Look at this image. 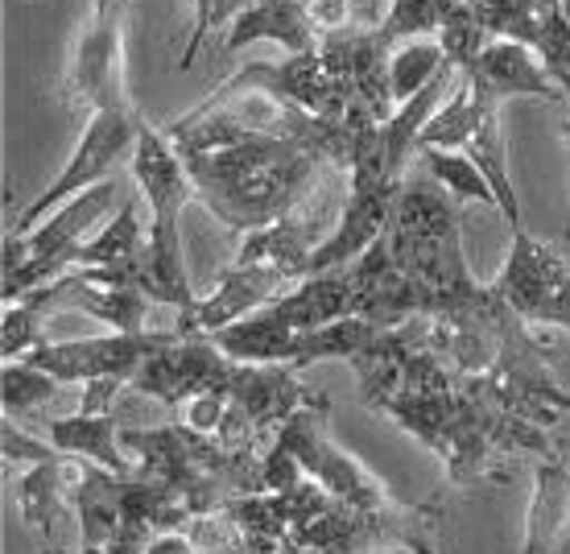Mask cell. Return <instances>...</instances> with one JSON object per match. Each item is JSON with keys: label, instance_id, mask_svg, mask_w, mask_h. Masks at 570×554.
Masks as SVG:
<instances>
[{"label": "cell", "instance_id": "obj_1", "mask_svg": "<svg viewBox=\"0 0 570 554\" xmlns=\"http://www.w3.org/2000/svg\"><path fill=\"white\" fill-rule=\"evenodd\" d=\"M183 162L195 200L240 236L302 212L323 195L331 174H340L314 149L269 133H244L207 154H183Z\"/></svg>", "mask_w": 570, "mask_h": 554}, {"label": "cell", "instance_id": "obj_2", "mask_svg": "<svg viewBox=\"0 0 570 554\" xmlns=\"http://www.w3.org/2000/svg\"><path fill=\"white\" fill-rule=\"evenodd\" d=\"M381 414H389L405 435H414L422 447L439 455L446 480L455 488H471L497 476L500 459L509 455H533V459L558 455L546 427L475 398L463 385L446 393H405L389 401Z\"/></svg>", "mask_w": 570, "mask_h": 554}, {"label": "cell", "instance_id": "obj_3", "mask_svg": "<svg viewBox=\"0 0 570 554\" xmlns=\"http://www.w3.org/2000/svg\"><path fill=\"white\" fill-rule=\"evenodd\" d=\"M459 203L434 178H405L389 215V249L397 265L414 278L430 299L426 314L459 311L484 294V285L468 265L463 236H459Z\"/></svg>", "mask_w": 570, "mask_h": 554}, {"label": "cell", "instance_id": "obj_4", "mask_svg": "<svg viewBox=\"0 0 570 554\" xmlns=\"http://www.w3.org/2000/svg\"><path fill=\"white\" fill-rule=\"evenodd\" d=\"M141 125L145 116L132 108V113H91L87 116L83 133H79V145H75L71 162L58 171V178L46 186L38 200L29 203L26 212L17 215L13 232H29V227H38L46 215H55L58 207L75 195H83L91 186H100L112 178L116 166H125L132 162V149H137V137H141Z\"/></svg>", "mask_w": 570, "mask_h": 554}, {"label": "cell", "instance_id": "obj_5", "mask_svg": "<svg viewBox=\"0 0 570 554\" xmlns=\"http://www.w3.org/2000/svg\"><path fill=\"white\" fill-rule=\"evenodd\" d=\"M492 285L525 323L570 331V241H538L517 227L509 261Z\"/></svg>", "mask_w": 570, "mask_h": 554}, {"label": "cell", "instance_id": "obj_6", "mask_svg": "<svg viewBox=\"0 0 570 554\" xmlns=\"http://www.w3.org/2000/svg\"><path fill=\"white\" fill-rule=\"evenodd\" d=\"M327 410L331 406H306V410H298L294 418H285L273 443L289 447L294 459L302 464V472H306L311 480L323 484L331 497H340L343 505H356V509H389L397 497H393L385 484L376 480L347 447H340V443L331 439Z\"/></svg>", "mask_w": 570, "mask_h": 554}, {"label": "cell", "instance_id": "obj_7", "mask_svg": "<svg viewBox=\"0 0 570 554\" xmlns=\"http://www.w3.org/2000/svg\"><path fill=\"white\" fill-rule=\"evenodd\" d=\"M67 104L91 113H132L129 71H125V0L108 9H91V21L79 33V42L67 62Z\"/></svg>", "mask_w": 570, "mask_h": 554}, {"label": "cell", "instance_id": "obj_8", "mask_svg": "<svg viewBox=\"0 0 570 554\" xmlns=\"http://www.w3.org/2000/svg\"><path fill=\"white\" fill-rule=\"evenodd\" d=\"M236 91H269L302 113L331 116V120H340L352 108V84L331 71L318 50L289 55L285 62H248L228 75L212 96H236Z\"/></svg>", "mask_w": 570, "mask_h": 554}, {"label": "cell", "instance_id": "obj_9", "mask_svg": "<svg viewBox=\"0 0 570 554\" xmlns=\"http://www.w3.org/2000/svg\"><path fill=\"white\" fill-rule=\"evenodd\" d=\"M232 372H236V360L219 352L212 336H183L174 328L170 340L137 369L129 389L161 401V406H186L207 389H228Z\"/></svg>", "mask_w": 570, "mask_h": 554}, {"label": "cell", "instance_id": "obj_10", "mask_svg": "<svg viewBox=\"0 0 570 554\" xmlns=\"http://www.w3.org/2000/svg\"><path fill=\"white\" fill-rule=\"evenodd\" d=\"M170 340V331H137V336H100V340H42L26 356L33 369L50 372L58 385H87L96 377H137L145 360Z\"/></svg>", "mask_w": 570, "mask_h": 554}, {"label": "cell", "instance_id": "obj_11", "mask_svg": "<svg viewBox=\"0 0 570 554\" xmlns=\"http://www.w3.org/2000/svg\"><path fill=\"white\" fill-rule=\"evenodd\" d=\"M347 203H343V215L335 232L327 241H318V249L311 253V273H327L352 265L360 253H368L372 244L385 236L389 215H393V200H397V186L385 174L376 171H352L347 174Z\"/></svg>", "mask_w": 570, "mask_h": 554}, {"label": "cell", "instance_id": "obj_12", "mask_svg": "<svg viewBox=\"0 0 570 554\" xmlns=\"http://www.w3.org/2000/svg\"><path fill=\"white\" fill-rule=\"evenodd\" d=\"M347 270H352V314L376 331H393L414 314L430 311L426 290L397 265L389 236H381L368 253H360Z\"/></svg>", "mask_w": 570, "mask_h": 554}, {"label": "cell", "instance_id": "obj_13", "mask_svg": "<svg viewBox=\"0 0 570 554\" xmlns=\"http://www.w3.org/2000/svg\"><path fill=\"white\" fill-rule=\"evenodd\" d=\"M228 393L253 418L265 447H273L285 418H294L306 406H327V398L314 393L311 385H302L298 369L289 365H236Z\"/></svg>", "mask_w": 570, "mask_h": 554}, {"label": "cell", "instance_id": "obj_14", "mask_svg": "<svg viewBox=\"0 0 570 554\" xmlns=\"http://www.w3.org/2000/svg\"><path fill=\"white\" fill-rule=\"evenodd\" d=\"M129 171L137 178V186H141L145 207H149V224H178L183 207L195 200V183L186 174L183 154L166 137V128H154L145 120Z\"/></svg>", "mask_w": 570, "mask_h": 554}, {"label": "cell", "instance_id": "obj_15", "mask_svg": "<svg viewBox=\"0 0 570 554\" xmlns=\"http://www.w3.org/2000/svg\"><path fill=\"white\" fill-rule=\"evenodd\" d=\"M471 84L492 91L500 104L517 100V96H533V100H567V91L554 84V75L546 71V62L525 42H509V38H492L484 55L475 62V71L463 75Z\"/></svg>", "mask_w": 570, "mask_h": 554}, {"label": "cell", "instance_id": "obj_16", "mask_svg": "<svg viewBox=\"0 0 570 554\" xmlns=\"http://www.w3.org/2000/svg\"><path fill=\"white\" fill-rule=\"evenodd\" d=\"M253 42H277L285 46V55L318 50V38H314L311 17H306V0H244L219 50L236 55Z\"/></svg>", "mask_w": 570, "mask_h": 554}, {"label": "cell", "instance_id": "obj_17", "mask_svg": "<svg viewBox=\"0 0 570 554\" xmlns=\"http://www.w3.org/2000/svg\"><path fill=\"white\" fill-rule=\"evenodd\" d=\"M570 542V464L562 455L538 459L525 509L521 554H558Z\"/></svg>", "mask_w": 570, "mask_h": 554}, {"label": "cell", "instance_id": "obj_18", "mask_svg": "<svg viewBox=\"0 0 570 554\" xmlns=\"http://www.w3.org/2000/svg\"><path fill=\"white\" fill-rule=\"evenodd\" d=\"M471 91H475V133H471V142L463 154L484 171L488 186L497 191V207L504 212L509 227L517 232V227H525V224H521V203H517L513 178H509V145H504V120H500V108H504V104H500L492 91H484L480 84H471Z\"/></svg>", "mask_w": 570, "mask_h": 554}, {"label": "cell", "instance_id": "obj_19", "mask_svg": "<svg viewBox=\"0 0 570 554\" xmlns=\"http://www.w3.org/2000/svg\"><path fill=\"white\" fill-rule=\"evenodd\" d=\"M50 443H55V451L62 455H79L87 464H96V468L112 472V476H137V459L125 451V443H120V430H116L112 414H83L75 410L67 418H50Z\"/></svg>", "mask_w": 570, "mask_h": 554}, {"label": "cell", "instance_id": "obj_20", "mask_svg": "<svg viewBox=\"0 0 570 554\" xmlns=\"http://www.w3.org/2000/svg\"><path fill=\"white\" fill-rule=\"evenodd\" d=\"M269 311L289 331H314L335 319H347L352 314V270L343 265V270L311 273L294 290H285L277 302H269Z\"/></svg>", "mask_w": 570, "mask_h": 554}, {"label": "cell", "instance_id": "obj_21", "mask_svg": "<svg viewBox=\"0 0 570 554\" xmlns=\"http://www.w3.org/2000/svg\"><path fill=\"white\" fill-rule=\"evenodd\" d=\"M145 249H149V236H145V227H141V207H137V200H125L112 224H104L96 236H87V241L75 249V270L87 265V270L141 273Z\"/></svg>", "mask_w": 570, "mask_h": 554}, {"label": "cell", "instance_id": "obj_22", "mask_svg": "<svg viewBox=\"0 0 570 554\" xmlns=\"http://www.w3.org/2000/svg\"><path fill=\"white\" fill-rule=\"evenodd\" d=\"M294 336H298V331H289L269 307H261L257 314H244V319H236L228 328H219L212 340L219 343V352L232 356L236 365H289Z\"/></svg>", "mask_w": 570, "mask_h": 554}, {"label": "cell", "instance_id": "obj_23", "mask_svg": "<svg viewBox=\"0 0 570 554\" xmlns=\"http://www.w3.org/2000/svg\"><path fill=\"white\" fill-rule=\"evenodd\" d=\"M381 331L347 314V319H335L327 328H314V331H298L294 336V356H289V369H311V365H323V360H356Z\"/></svg>", "mask_w": 570, "mask_h": 554}, {"label": "cell", "instance_id": "obj_24", "mask_svg": "<svg viewBox=\"0 0 570 554\" xmlns=\"http://www.w3.org/2000/svg\"><path fill=\"white\" fill-rule=\"evenodd\" d=\"M417 166L455 203H488V207H497V191L488 186L484 171L463 149H417Z\"/></svg>", "mask_w": 570, "mask_h": 554}, {"label": "cell", "instance_id": "obj_25", "mask_svg": "<svg viewBox=\"0 0 570 554\" xmlns=\"http://www.w3.org/2000/svg\"><path fill=\"white\" fill-rule=\"evenodd\" d=\"M471 133H475V91L459 75L451 96L439 104V113L430 116L422 133H417L414 149H468Z\"/></svg>", "mask_w": 570, "mask_h": 554}, {"label": "cell", "instance_id": "obj_26", "mask_svg": "<svg viewBox=\"0 0 570 554\" xmlns=\"http://www.w3.org/2000/svg\"><path fill=\"white\" fill-rule=\"evenodd\" d=\"M451 62L442 55V46L434 38H422V42H405L389 55V91H393V104H410L426 84H434Z\"/></svg>", "mask_w": 570, "mask_h": 554}, {"label": "cell", "instance_id": "obj_27", "mask_svg": "<svg viewBox=\"0 0 570 554\" xmlns=\"http://www.w3.org/2000/svg\"><path fill=\"white\" fill-rule=\"evenodd\" d=\"M451 4H455V0H389L385 17H381V26L372 29V38L385 46V50L434 38Z\"/></svg>", "mask_w": 570, "mask_h": 554}, {"label": "cell", "instance_id": "obj_28", "mask_svg": "<svg viewBox=\"0 0 570 554\" xmlns=\"http://www.w3.org/2000/svg\"><path fill=\"white\" fill-rule=\"evenodd\" d=\"M488 42H492V33L475 21V13H471L463 0H455L439 26V46H442V55H446V62H451L459 75H471Z\"/></svg>", "mask_w": 570, "mask_h": 554}, {"label": "cell", "instance_id": "obj_29", "mask_svg": "<svg viewBox=\"0 0 570 554\" xmlns=\"http://www.w3.org/2000/svg\"><path fill=\"white\" fill-rule=\"evenodd\" d=\"M55 393H58V381L50 372L33 369L29 360H4V369H0V406H4L9 418L38 410Z\"/></svg>", "mask_w": 570, "mask_h": 554}, {"label": "cell", "instance_id": "obj_30", "mask_svg": "<svg viewBox=\"0 0 570 554\" xmlns=\"http://www.w3.org/2000/svg\"><path fill=\"white\" fill-rule=\"evenodd\" d=\"M46 307L38 299H17L4 302V323H0V356L4 360H26L38 343H42Z\"/></svg>", "mask_w": 570, "mask_h": 554}, {"label": "cell", "instance_id": "obj_31", "mask_svg": "<svg viewBox=\"0 0 570 554\" xmlns=\"http://www.w3.org/2000/svg\"><path fill=\"white\" fill-rule=\"evenodd\" d=\"M183 534L195 542L199 554H248V542H244L240 526H236V517H232L228 509L203 513V517H195Z\"/></svg>", "mask_w": 570, "mask_h": 554}, {"label": "cell", "instance_id": "obj_32", "mask_svg": "<svg viewBox=\"0 0 570 554\" xmlns=\"http://www.w3.org/2000/svg\"><path fill=\"white\" fill-rule=\"evenodd\" d=\"M0 455H4V476L17 480V476H26L29 468H38L46 459H55V443H38L33 435H26L21 427H13V418L4 414V422H0Z\"/></svg>", "mask_w": 570, "mask_h": 554}, {"label": "cell", "instance_id": "obj_33", "mask_svg": "<svg viewBox=\"0 0 570 554\" xmlns=\"http://www.w3.org/2000/svg\"><path fill=\"white\" fill-rule=\"evenodd\" d=\"M306 17H311V29L318 42L327 38H340V33H356V29H368L360 21V13L352 9V0H306Z\"/></svg>", "mask_w": 570, "mask_h": 554}, {"label": "cell", "instance_id": "obj_34", "mask_svg": "<svg viewBox=\"0 0 570 554\" xmlns=\"http://www.w3.org/2000/svg\"><path fill=\"white\" fill-rule=\"evenodd\" d=\"M302 480H306V472H302L289 447H282V443L265 447V455H261V493H294Z\"/></svg>", "mask_w": 570, "mask_h": 554}, {"label": "cell", "instance_id": "obj_35", "mask_svg": "<svg viewBox=\"0 0 570 554\" xmlns=\"http://www.w3.org/2000/svg\"><path fill=\"white\" fill-rule=\"evenodd\" d=\"M228 406H232V393L228 389H207V393H199V398L186 401V427L199 430V435H212L224 427V418H228Z\"/></svg>", "mask_w": 570, "mask_h": 554}, {"label": "cell", "instance_id": "obj_36", "mask_svg": "<svg viewBox=\"0 0 570 554\" xmlns=\"http://www.w3.org/2000/svg\"><path fill=\"white\" fill-rule=\"evenodd\" d=\"M129 389V377H96L79 385V410L83 414H112V401Z\"/></svg>", "mask_w": 570, "mask_h": 554}, {"label": "cell", "instance_id": "obj_37", "mask_svg": "<svg viewBox=\"0 0 570 554\" xmlns=\"http://www.w3.org/2000/svg\"><path fill=\"white\" fill-rule=\"evenodd\" d=\"M145 554H199V551H195V542L186 538L183 529H174V534H157Z\"/></svg>", "mask_w": 570, "mask_h": 554}, {"label": "cell", "instance_id": "obj_38", "mask_svg": "<svg viewBox=\"0 0 570 554\" xmlns=\"http://www.w3.org/2000/svg\"><path fill=\"white\" fill-rule=\"evenodd\" d=\"M352 9L360 13V21L368 29H376L381 26V17H385V9H389V0H352Z\"/></svg>", "mask_w": 570, "mask_h": 554}, {"label": "cell", "instance_id": "obj_39", "mask_svg": "<svg viewBox=\"0 0 570 554\" xmlns=\"http://www.w3.org/2000/svg\"><path fill=\"white\" fill-rule=\"evenodd\" d=\"M558 9H562V17H567V26H570V0H558Z\"/></svg>", "mask_w": 570, "mask_h": 554}, {"label": "cell", "instance_id": "obj_40", "mask_svg": "<svg viewBox=\"0 0 570 554\" xmlns=\"http://www.w3.org/2000/svg\"><path fill=\"white\" fill-rule=\"evenodd\" d=\"M562 75H570V46H567V55H562Z\"/></svg>", "mask_w": 570, "mask_h": 554}, {"label": "cell", "instance_id": "obj_41", "mask_svg": "<svg viewBox=\"0 0 570 554\" xmlns=\"http://www.w3.org/2000/svg\"><path fill=\"white\" fill-rule=\"evenodd\" d=\"M562 142H567V149H570V116H567V125H562Z\"/></svg>", "mask_w": 570, "mask_h": 554}, {"label": "cell", "instance_id": "obj_42", "mask_svg": "<svg viewBox=\"0 0 570 554\" xmlns=\"http://www.w3.org/2000/svg\"><path fill=\"white\" fill-rule=\"evenodd\" d=\"M46 554H79V551H46Z\"/></svg>", "mask_w": 570, "mask_h": 554}, {"label": "cell", "instance_id": "obj_43", "mask_svg": "<svg viewBox=\"0 0 570 554\" xmlns=\"http://www.w3.org/2000/svg\"><path fill=\"white\" fill-rule=\"evenodd\" d=\"M79 554H83V551H79Z\"/></svg>", "mask_w": 570, "mask_h": 554}]
</instances>
